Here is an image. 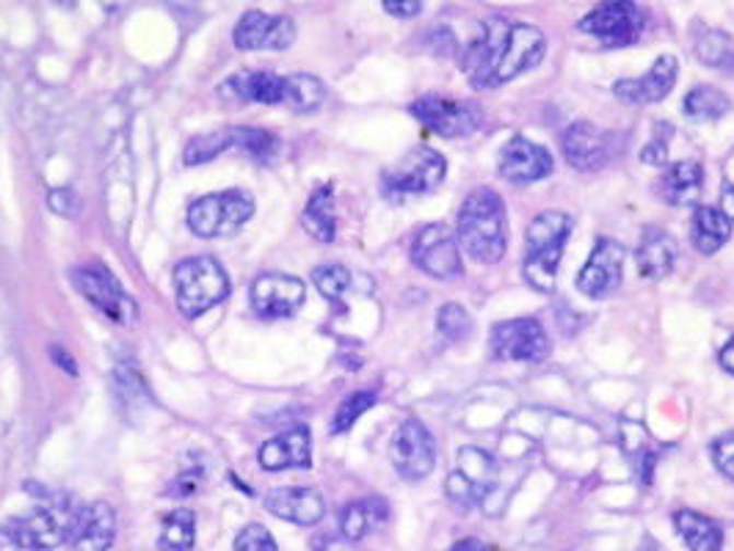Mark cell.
Wrapping results in <instances>:
<instances>
[{
    "mask_svg": "<svg viewBox=\"0 0 734 551\" xmlns=\"http://www.w3.org/2000/svg\"><path fill=\"white\" fill-rule=\"evenodd\" d=\"M255 215V199L246 190L232 188L224 194L202 196L188 210V226L205 241L230 237Z\"/></svg>",
    "mask_w": 734,
    "mask_h": 551,
    "instance_id": "4",
    "label": "cell"
},
{
    "mask_svg": "<svg viewBox=\"0 0 734 551\" xmlns=\"http://www.w3.org/2000/svg\"><path fill=\"white\" fill-rule=\"evenodd\" d=\"M235 551H277V540L263 524H246L237 532Z\"/></svg>",
    "mask_w": 734,
    "mask_h": 551,
    "instance_id": "41",
    "label": "cell"
},
{
    "mask_svg": "<svg viewBox=\"0 0 734 551\" xmlns=\"http://www.w3.org/2000/svg\"><path fill=\"white\" fill-rule=\"evenodd\" d=\"M257 460H260L266 471L310 469L313 466V436H310V427L295 425L273 436L271 442L263 444Z\"/></svg>",
    "mask_w": 734,
    "mask_h": 551,
    "instance_id": "20",
    "label": "cell"
},
{
    "mask_svg": "<svg viewBox=\"0 0 734 551\" xmlns=\"http://www.w3.org/2000/svg\"><path fill=\"white\" fill-rule=\"evenodd\" d=\"M130 3H133V0H100V7H103L105 12H110V14L125 12V9H128Z\"/></svg>",
    "mask_w": 734,
    "mask_h": 551,
    "instance_id": "50",
    "label": "cell"
},
{
    "mask_svg": "<svg viewBox=\"0 0 734 551\" xmlns=\"http://www.w3.org/2000/svg\"><path fill=\"white\" fill-rule=\"evenodd\" d=\"M235 146V130H219V132H208V136L194 138L191 144L186 146V163L188 166H202V163L213 161L219 157L221 152L232 150Z\"/></svg>",
    "mask_w": 734,
    "mask_h": 551,
    "instance_id": "35",
    "label": "cell"
},
{
    "mask_svg": "<svg viewBox=\"0 0 734 551\" xmlns=\"http://www.w3.org/2000/svg\"><path fill=\"white\" fill-rule=\"evenodd\" d=\"M718 362H721V367L726 370L729 375H734V337L729 339V342L721 348V353H718Z\"/></svg>",
    "mask_w": 734,
    "mask_h": 551,
    "instance_id": "48",
    "label": "cell"
},
{
    "mask_svg": "<svg viewBox=\"0 0 734 551\" xmlns=\"http://www.w3.org/2000/svg\"><path fill=\"white\" fill-rule=\"evenodd\" d=\"M683 110L694 121H718L732 110V99L715 86H696L685 94Z\"/></svg>",
    "mask_w": 734,
    "mask_h": 551,
    "instance_id": "32",
    "label": "cell"
},
{
    "mask_svg": "<svg viewBox=\"0 0 734 551\" xmlns=\"http://www.w3.org/2000/svg\"><path fill=\"white\" fill-rule=\"evenodd\" d=\"M625 259L627 251L619 241H610V237H602L596 241L594 251H591L589 262L583 265V270L578 273V290L585 298H607L610 293H616L625 279Z\"/></svg>",
    "mask_w": 734,
    "mask_h": 551,
    "instance_id": "13",
    "label": "cell"
},
{
    "mask_svg": "<svg viewBox=\"0 0 734 551\" xmlns=\"http://www.w3.org/2000/svg\"><path fill=\"white\" fill-rule=\"evenodd\" d=\"M313 282L324 298L340 301L342 295L351 290L353 276H351V270L342 268V265H321V268H315Z\"/></svg>",
    "mask_w": 734,
    "mask_h": 551,
    "instance_id": "37",
    "label": "cell"
},
{
    "mask_svg": "<svg viewBox=\"0 0 734 551\" xmlns=\"http://www.w3.org/2000/svg\"><path fill=\"white\" fill-rule=\"evenodd\" d=\"M569 235H572V219L561 210H547L527 224L522 273H525V282L538 293H556L558 268H561Z\"/></svg>",
    "mask_w": 734,
    "mask_h": 551,
    "instance_id": "2",
    "label": "cell"
},
{
    "mask_svg": "<svg viewBox=\"0 0 734 551\" xmlns=\"http://www.w3.org/2000/svg\"><path fill=\"white\" fill-rule=\"evenodd\" d=\"M447 551H492V549H489V546L478 538H464V540H458V543H453Z\"/></svg>",
    "mask_w": 734,
    "mask_h": 551,
    "instance_id": "49",
    "label": "cell"
},
{
    "mask_svg": "<svg viewBox=\"0 0 734 551\" xmlns=\"http://www.w3.org/2000/svg\"><path fill=\"white\" fill-rule=\"evenodd\" d=\"M473 331V320H469L467 309L458 304H445L436 315V339L442 344H456L462 339H467V333Z\"/></svg>",
    "mask_w": 734,
    "mask_h": 551,
    "instance_id": "36",
    "label": "cell"
},
{
    "mask_svg": "<svg viewBox=\"0 0 734 551\" xmlns=\"http://www.w3.org/2000/svg\"><path fill=\"white\" fill-rule=\"evenodd\" d=\"M677 75H679V61L677 56H660L654 61V67L649 69L643 78H636V81H619L614 86V94L625 103H663L674 86H677Z\"/></svg>",
    "mask_w": 734,
    "mask_h": 551,
    "instance_id": "21",
    "label": "cell"
},
{
    "mask_svg": "<svg viewBox=\"0 0 734 551\" xmlns=\"http://www.w3.org/2000/svg\"><path fill=\"white\" fill-rule=\"evenodd\" d=\"M326 540V546L324 543H318V549L321 551H348V540L346 543H342V540H335V538H324Z\"/></svg>",
    "mask_w": 734,
    "mask_h": 551,
    "instance_id": "52",
    "label": "cell"
},
{
    "mask_svg": "<svg viewBox=\"0 0 734 551\" xmlns=\"http://www.w3.org/2000/svg\"><path fill=\"white\" fill-rule=\"evenodd\" d=\"M636 262H638V273L643 279H652V282H660L665 276L674 270L677 265V243L674 237L668 235L660 226H646L641 235V243H638L636 251Z\"/></svg>",
    "mask_w": 734,
    "mask_h": 551,
    "instance_id": "24",
    "label": "cell"
},
{
    "mask_svg": "<svg viewBox=\"0 0 734 551\" xmlns=\"http://www.w3.org/2000/svg\"><path fill=\"white\" fill-rule=\"evenodd\" d=\"M544 52H547V39H544L541 31L525 23L511 25L503 47H500L498 61H494L489 89L503 86V83L514 81V78H520L522 72H527V69L538 67Z\"/></svg>",
    "mask_w": 734,
    "mask_h": 551,
    "instance_id": "11",
    "label": "cell"
},
{
    "mask_svg": "<svg viewBox=\"0 0 734 551\" xmlns=\"http://www.w3.org/2000/svg\"><path fill=\"white\" fill-rule=\"evenodd\" d=\"M668 138L671 127L657 125V136H654L641 152V161L646 163V166H665V163H668Z\"/></svg>",
    "mask_w": 734,
    "mask_h": 551,
    "instance_id": "43",
    "label": "cell"
},
{
    "mask_svg": "<svg viewBox=\"0 0 734 551\" xmlns=\"http://www.w3.org/2000/svg\"><path fill=\"white\" fill-rule=\"evenodd\" d=\"M304 298H307V288L295 276L268 273L252 284V309L263 320L293 317L301 309V304H304Z\"/></svg>",
    "mask_w": 734,
    "mask_h": 551,
    "instance_id": "15",
    "label": "cell"
},
{
    "mask_svg": "<svg viewBox=\"0 0 734 551\" xmlns=\"http://www.w3.org/2000/svg\"><path fill=\"white\" fill-rule=\"evenodd\" d=\"M723 215H726L729 221L734 224V185L726 183L723 185V194H721V207H718Z\"/></svg>",
    "mask_w": 734,
    "mask_h": 551,
    "instance_id": "46",
    "label": "cell"
},
{
    "mask_svg": "<svg viewBox=\"0 0 734 551\" xmlns=\"http://www.w3.org/2000/svg\"><path fill=\"white\" fill-rule=\"evenodd\" d=\"M384 9H387L393 17H417L422 9V0H384Z\"/></svg>",
    "mask_w": 734,
    "mask_h": 551,
    "instance_id": "45",
    "label": "cell"
},
{
    "mask_svg": "<svg viewBox=\"0 0 734 551\" xmlns=\"http://www.w3.org/2000/svg\"><path fill=\"white\" fill-rule=\"evenodd\" d=\"M301 224L315 241L331 243L337 232V219H335V188L331 185H321L315 188V194L310 196L307 207H304V215H301Z\"/></svg>",
    "mask_w": 734,
    "mask_h": 551,
    "instance_id": "29",
    "label": "cell"
},
{
    "mask_svg": "<svg viewBox=\"0 0 734 551\" xmlns=\"http://www.w3.org/2000/svg\"><path fill=\"white\" fill-rule=\"evenodd\" d=\"M235 146L255 157H268L273 150H277V138L268 136V132L263 130H249V127H243V130H235Z\"/></svg>",
    "mask_w": 734,
    "mask_h": 551,
    "instance_id": "40",
    "label": "cell"
},
{
    "mask_svg": "<svg viewBox=\"0 0 734 551\" xmlns=\"http://www.w3.org/2000/svg\"><path fill=\"white\" fill-rule=\"evenodd\" d=\"M389 516L387 502L378 500V496H368V500L351 502V505L342 511L340 516V532L348 543H357V540L368 538L373 529L382 527Z\"/></svg>",
    "mask_w": 734,
    "mask_h": 551,
    "instance_id": "26",
    "label": "cell"
},
{
    "mask_svg": "<svg viewBox=\"0 0 734 551\" xmlns=\"http://www.w3.org/2000/svg\"><path fill=\"white\" fill-rule=\"evenodd\" d=\"M475 489L483 494V500L492 494L494 482H498V464L486 449L480 447H462L458 449V469Z\"/></svg>",
    "mask_w": 734,
    "mask_h": 551,
    "instance_id": "31",
    "label": "cell"
},
{
    "mask_svg": "<svg viewBox=\"0 0 734 551\" xmlns=\"http://www.w3.org/2000/svg\"><path fill=\"white\" fill-rule=\"evenodd\" d=\"M0 551H23V546H20L18 535L7 527H0Z\"/></svg>",
    "mask_w": 734,
    "mask_h": 551,
    "instance_id": "47",
    "label": "cell"
},
{
    "mask_svg": "<svg viewBox=\"0 0 734 551\" xmlns=\"http://www.w3.org/2000/svg\"><path fill=\"white\" fill-rule=\"evenodd\" d=\"M458 237L447 230V224L422 226L411 243V259L420 270L434 279H456L464 273Z\"/></svg>",
    "mask_w": 734,
    "mask_h": 551,
    "instance_id": "10",
    "label": "cell"
},
{
    "mask_svg": "<svg viewBox=\"0 0 734 551\" xmlns=\"http://www.w3.org/2000/svg\"><path fill=\"white\" fill-rule=\"evenodd\" d=\"M266 511L299 527H313L324 518L326 502L315 489H273L266 496Z\"/></svg>",
    "mask_w": 734,
    "mask_h": 551,
    "instance_id": "22",
    "label": "cell"
},
{
    "mask_svg": "<svg viewBox=\"0 0 734 551\" xmlns=\"http://www.w3.org/2000/svg\"><path fill=\"white\" fill-rule=\"evenodd\" d=\"M492 353L500 362H527L536 364L549 356L547 331L536 317H516V320H503L489 333Z\"/></svg>",
    "mask_w": 734,
    "mask_h": 551,
    "instance_id": "8",
    "label": "cell"
},
{
    "mask_svg": "<svg viewBox=\"0 0 734 551\" xmlns=\"http://www.w3.org/2000/svg\"><path fill=\"white\" fill-rule=\"evenodd\" d=\"M158 551H177V549H166V546H161V549H158Z\"/></svg>",
    "mask_w": 734,
    "mask_h": 551,
    "instance_id": "53",
    "label": "cell"
},
{
    "mask_svg": "<svg viewBox=\"0 0 734 551\" xmlns=\"http://www.w3.org/2000/svg\"><path fill=\"white\" fill-rule=\"evenodd\" d=\"M445 494H447V500L453 502V505L464 507V511H473V507H478L480 502H483V494L475 489L473 482H469L467 477L462 474V471H453V474L447 477Z\"/></svg>",
    "mask_w": 734,
    "mask_h": 551,
    "instance_id": "39",
    "label": "cell"
},
{
    "mask_svg": "<svg viewBox=\"0 0 734 551\" xmlns=\"http://www.w3.org/2000/svg\"><path fill=\"white\" fill-rule=\"evenodd\" d=\"M373 406H376V391H357L348 400H342L335 413V420H331V433L351 431L359 417H364Z\"/></svg>",
    "mask_w": 734,
    "mask_h": 551,
    "instance_id": "38",
    "label": "cell"
},
{
    "mask_svg": "<svg viewBox=\"0 0 734 551\" xmlns=\"http://www.w3.org/2000/svg\"><path fill=\"white\" fill-rule=\"evenodd\" d=\"M326 99V86L315 75H288L284 78V105L295 114L318 110Z\"/></svg>",
    "mask_w": 734,
    "mask_h": 551,
    "instance_id": "33",
    "label": "cell"
},
{
    "mask_svg": "<svg viewBox=\"0 0 734 551\" xmlns=\"http://www.w3.org/2000/svg\"><path fill=\"white\" fill-rule=\"evenodd\" d=\"M710 453H712V460H715L718 471H721L726 480L734 482V433H723V436H718L715 442H712Z\"/></svg>",
    "mask_w": 734,
    "mask_h": 551,
    "instance_id": "42",
    "label": "cell"
},
{
    "mask_svg": "<svg viewBox=\"0 0 734 551\" xmlns=\"http://www.w3.org/2000/svg\"><path fill=\"white\" fill-rule=\"evenodd\" d=\"M411 116L422 121L431 132L442 138H464L475 132L483 121V114L475 103L467 99L440 97V94H422L411 103Z\"/></svg>",
    "mask_w": 734,
    "mask_h": 551,
    "instance_id": "7",
    "label": "cell"
},
{
    "mask_svg": "<svg viewBox=\"0 0 734 551\" xmlns=\"http://www.w3.org/2000/svg\"><path fill=\"white\" fill-rule=\"evenodd\" d=\"M447 174L445 157L431 146H417L411 150L398 166L384 172V190L393 199H406V196L431 194L442 185Z\"/></svg>",
    "mask_w": 734,
    "mask_h": 551,
    "instance_id": "5",
    "label": "cell"
},
{
    "mask_svg": "<svg viewBox=\"0 0 734 551\" xmlns=\"http://www.w3.org/2000/svg\"><path fill=\"white\" fill-rule=\"evenodd\" d=\"M498 166L503 179H509V183L531 185L549 177L552 168H556V161L541 144H533L531 138L525 136H514L500 152Z\"/></svg>",
    "mask_w": 734,
    "mask_h": 551,
    "instance_id": "19",
    "label": "cell"
},
{
    "mask_svg": "<svg viewBox=\"0 0 734 551\" xmlns=\"http://www.w3.org/2000/svg\"><path fill=\"white\" fill-rule=\"evenodd\" d=\"M674 529L679 538L688 543L690 551H721L723 549V529L721 524L712 521L710 516L696 511L674 513Z\"/></svg>",
    "mask_w": 734,
    "mask_h": 551,
    "instance_id": "27",
    "label": "cell"
},
{
    "mask_svg": "<svg viewBox=\"0 0 734 551\" xmlns=\"http://www.w3.org/2000/svg\"><path fill=\"white\" fill-rule=\"evenodd\" d=\"M389 460L404 480H426L436 466V442L420 420H406L389 444Z\"/></svg>",
    "mask_w": 734,
    "mask_h": 551,
    "instance_id": "9",
    "label": "cell"
},
{
    "mask_svg": "<svg viewBox=\"0 0 734 551\" xmlns=\"http://www.w3.org/2000/svg\"><path fill=\"white\" fill-rule=\"evenodd\" d=\"M704 172L696 161L671 163L660 177V194L674 207H696L701 199Z\"/></svg>",
    "mask_w": 734,
    "mask_h": 551,
    "instance_id": "25",
    "label": "cell"
},
{
    "mask_svg": "<svg viewBox=\"0 0 734 551\" xmlns=\"http://www.w3.org/2000/svg\"><path fill=\"white\" fill-rule=\"evenodd\" d=\"M72 282L81 290V295H86V301H92L105 317L116 323H136L139 320V306L130 298L121 284L116 282L110 270H105L103 265H89V268H78L72 273Z\"/></svg>",
    "mask_w": 734,
    "mask_h": 551,
    "instance_id": "12",
    "label": "cell"
},
{
    "mask_svg": "<svg viewBox=\"0 0 734 551\" xmlns=\"http://www.w3.org/2000/svg\"><path fill=\"white\" fill-rule=\"evenodd\" d=\"M458 246L475 262L494 265L509 251V221L505 204L492 188H475L458 213Z\"/></svg>",
    "mask_w": 734,
    "mask_h": 551,
    "instance_id": "1",
    "label": "cell"
},
{
    "mask_svg": "<svg viewBox=\"0 0 734 551\" xmlns=\"http://www.w3.org/2000/svg\"><path fill=\"white\" fill-rule=\"evenodd\" d=\"M47 204L56 215H67V219H75L78 210H81V196L72 188H53L47 194Z\"/></svg>",
    "mask_w": 734,
    "mask_h": 551,
    "instance_id": "44",
    "label": "cell"
},
{
    "mask_svg": "<svg viewBox=\"0 0 734 551\" xmlns=\"http://www.w3.org/2000/svg\"><path fill=\"white\" fill-rule=\"evenodd\" d=\"M72 513L56 511V507H34L28 513H20L9 521V529L18 535L20 546L31 551H50L56 546L67 543V527Z\"/></svg>",
    "mask_w": 734,
    "mask_h": 551,
    "instance_id": "18",
    "label": "cell"
},
{
    "mask_svg": "<svg viewBox=\"0 0 734 551\" xmlns=\"http://www.w3.org/2000/svg\"><path fill=\"white\" fill-rule=\"evenodd\" d=\"M694 50L704 67L734 72V39L726 31L701 28V34H696Z\"/></svg>",
    "mask_w": 734,
    "mask_h": 551,
    "instance_id": "30",
    "label": "cell"
},
{
    "mask_svg": "<svg viewBox=\"0 0 734 551\" xmlns=\"http://www.w3.org/2000/svg\"><path fill=\"white\" fill-rule=\"evenodd\" d=\"M197 540V516L191 511H174L163 518L161 546L177 551H191Z\"/></svg>",
    "mask_w": 734,
    "mask_h": 551,
    "instance_id": "34",
    "label": "cell"
},
{
    "mask_svg": "<svg viewBox=\"0 0 734 551\" xmlns=\"http://www.w3.org/2000/svg\"><path fill=\"white\" fill-rule=\"evenodd\" d=\"M116 538V513L108 502L78 507L67 527L70 551H108Z\"/></svg>",
    "mask_w": 734,
    "mask_h": 551,
    "instance_id": "16",
    "label": "cell"
},
{
    "mask_svg": "<svg viewBox=\"0 0 734 551\" xmlns=\"http://www.w3.org/2000/svg\"><path fill=\"white\" fill-rule=\"evenodd\" d=\"M732 235V221L718 210V207L699 204L694 213V224H690V241H694L699 254H715L723 243Z\"/></svg>",
    "mask_w": 734,
    "mask_h": 551,
    "instance_id": "28",
    "label": "cell"
},
{
    "mask_svg": "<svg viewBox=\"0 0 734 551\" xmlns=\"http://www.w3.org/2000/svg\"><path fill=\"white\" fill-rule=\"evenodd\" d=\"M221 97L237 99V103H260V105H279L284 103V78L273 72H237L230 81L221 83Z\"/></svg>",
    "mask_w": 734,
    "mask_h": 551,
    "instance_id": "23",
    "label": "cell"
},
{
    "mask_svg": "<svg viewBox=\"0 0 734 551\" xmlns=\"http://www.w3.org/2000/svg\"><path fill=\"white\" fill-rule=\"evenodd\" d=\"M614 132L602 130L594 121H574L563 132V155H567L569 166L578 172H599L602 166L614 161Z\"/></svg>",
    "mask_w": 734,
    "mask_h": 551,
    "instance_id": "14",
    "label": "cell"
},
{
    "mask_svg": "<svg viewBox=\"0 0 734 551\" xmlns=\"http://www.w3.org/2000/svg\"><path fill=\"white\" fill-rule=\"evenodd\" d=\"M50 353L58 359V367H67L72 375H75V364H72V359L67 356V353H61V348H50Z\"/></svg>",
    "mask_w": 734,
    "mask_h": 551,
    "instance_id": "51",
    "label": "cell"
},
{
    "mask_svg": "<svg viewBox=\"0 0 734 551\" xmlns=\"http://www.w3.org/2000/svg\"><path fill=\"white\" fill-rule=\"evenodd\" d=\"M646 17H643L641 7L636 0H602L599 7L591 9L578 28L583 34L594 36V39L605 42V45H632L641 36Z\"/></svg>",
    "mask_w": 734,
    "mask_h": 551,
    "instance_id": "6",
    "label": "cell"
},
{
    "mask_svg": "<svg viewBox=\"0 0 734 551\" xmlns=\"http://www.w3.org/2000/svg\"><path fill=\"white\" fill-rule=\"evenodd\" d=\"M237 50H288L295 42V23L290 17H271L266 12L243 14L232 34Z\"/></svg>",
    "mask_w": 734,
    "mask_h": 551,
    "instance_id": "17",
    "label": "cell"
},
{
    "mask_svg": "<svg viewBox=\"0 0 734 551\" xmlns=\"http://www.w3.org/2000/svg\"><path fill=\"white\" fill-rule=\"evenodd\" d=\"M179 312L191 320L202 317L230 295V276L213 257H191L174 268Z\"/></svg>",
    "mask_w": 734,
    "mask_h": 551,
    "instance_id": "3",
    "label": "cell"
}]
</instances>
